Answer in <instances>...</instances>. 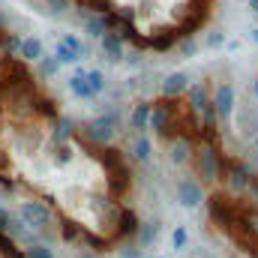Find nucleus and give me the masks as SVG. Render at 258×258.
<instances>
[{
    "label": "nucleus",
    "mask_w": 258,
    "mask_h": 258,
    "mask_svg": "<svg viewBox=\"0 0 258 258\" xmlns=\"http://www.w3.org/2000/svg\"><path fill=\"white\" fill-rule=\"evenodd\" d=\"M201 258H213V255H201Z\"/></svg>",
    "instance_id": "obj_21"
},
{
    "label": "nucleus",
    "mask_w": 258,
    "mask_h": 258,
    "mask_svg": "<svg viewBox=\"0 0 258 258\" xmlns=\"http://www.w3.org/2000/svg\"><path fill=\"white\" fill-rule=\"evenodd\" d=\"M147 111H150V102H135V108L129 114V129L144 132L147 129Z\"/></svg>",
    "instance_id": "obj_9"
},
{
    "label": "nucleus",
    "mask_w": 258,
    "mask_h": 258,
    "mask_svg": "<svg viewBox=\"0 0 258 258\" xmlns=\"http://www.w3.org/2000/svg\"><path fill=\"white\" fill-rule=\"evenodd\" d=\"M87 81H90V87H93V93H96V96L105 90V72L93 69V72H87Z\"/></svg>",
    "instance_id": "obj_12"
},
{
    "label": "nucleus",
    "mask_w": 258,
    "mask_h": 258,
    "mask_svg": "<svg viewBox=\"0 0 258 258\" xmlns=\"http://www.w3.org/2000/svg\"><path fill=\"white\" fill-rule=\"evenodd\" d=\"M99 48H102V54H105L108 60H123V39H120L117 33L105 30V33L99 36Z\"/></svg>",
    "instance_id": "obj_5"
},
{
    "label": "nucleus",
    "mask_w": 258,
    "mask_h": 258,
    "mask_svg": "<svg viewBox=\"0 0 258 258\" xmlns=\"http://www.w3.org/2000/svg\"><path fill=\"white\" fill-rule=\"evenodd\" d=\"M159 240V225L156 222H138V231H135V246L147 249V246H156Z\"/></svg>",
    "instance_id": "obj_7"
},
{
    "label": "nucleus",
    "mask_w": 258,
    "mask_h": 258,
    "mask_svg": "<svg viewBox=\"0 0 258 258\" xmlns=\"http://www.w3.org/2000/svg\"><path fill=\"white\" fill-rule=\"evenodd\" d=\"M24 258H54V249L48 243H33L24 249Z\"/></svg>",
    "instance_id": "obj_10"
},
{
    "label": "nucleus",
    "mask_w": 258,
    "mask_h": 258,
    "mask_svg": "<svg viewBox=\"0 0 258 258\" xmlns=\"http://www.w3.org/2000/svg\"><path fill=\"white\" fill-rule=\"evenodd\" d=\"M75 258H99V255H96V249H81Z\"/></svg>",
    "instance_id": "obj_17"
},
{
    "label": "nucleus",
    "mask_w": 258,
    "mask_h": 258,
    "mask_svg": "<svg viewBox=\"0 0 258 258\" xmlns=\"http://www.w3.org/2000/svg\"><path fill=\"white\" fill-rule=\"evenodd\" d=\"M42 54H45V48H42V42H39L36 36H27V39H21V42H18V57H21V60L36 63Z\"/></svg>",
    "instance_id": "obj_6"
},
{
    "label": "nucleus",
    "mask_w": 258,
    "mask_h": 258,
    "mask_svg": "<svg viewBox=\"0 0 258 258\" xmlns=\"http://www.w3.org/2000/svg\"><path fill=\"white\" fill-rule=\"evenodd\" d=\"M186 87H189V78H186L183 72H171V75H165V81H162V96H165V99H180V96L186 93Z\"/></svg>",
    "instance_id": "obj_4"
},
{
    "label": "nucleus",
    "mask_w": 258,
    "mask_h": 258,
    "mask_svg": "<svg viewBox=\"0 0 258 258\" xmlns=\"http://www.w3.org/2000/svg\"><path fill=\"white\" fill-rule=\"evenodd\" d=\"M9 216H12V210H9V207H0V234H3L6 225H9Z\"/></svg>",
    "instance_id": "obj_16"
},
{
    "label": "nucleus",
    "mask_w": 258,
    "mask_h": 258,
    "mask_svg": "<svg viewBox=\"0 0 258 258\" xmlns=\"http://www.w3.org/2000/svg\"><path fill=\"white\" fill-rule=\"evenodd\" d=\"M210 102H213V114L219 123H228V117L234 114V87L228 81L216 84V90H210Z\"/></svg>",
    "instance_id": "obj_2"
},
{
    "label": "nucleus",
    "mask_w": 258,
    "mask_h": 258,
    "mask_svg": "<svg viewBox=\"0 0 258 258\" xmlns=\"http://www.w3.org/2000/svg\"><path fill=\"white\" fill-rule=\"evenodd\" d=\"M120 258H144V249L141 246H126V249H120Z\"/></svg>",
    "instance_id": "obj_15"
},
{
    "label": "nucleus",
    "mask_w": 258,
    "mask_h": 258,
    "mask_svg": "<svg viewBox=\"0 0 258 258\" xmlns=\"http://www.w3.org/2000/svg\"><path fill=\"white\" fill-rule=\"evenodd\" d=\"M252 36H255V42H258V30H252Z\"/></svg>",
    "instance_id": "obj_20"
},
{
    "label": "nucleus",
    "mask_w": 258,
    "mask_h": 258,
    "mask_svg": "<svg viewBox=\"0 0 258 258\" xmlns=\"http://www.w3.org/2000/svg\"><path fill=\"white\" fill-rule=\"evenodd\" d=\"M69 90H72L78 99H93V96H96L93 87H90V81H87V72H84V69H75V75L69 78Z\"/></svg>",
    "instance_id": "obj_8"
},
{
    "label": "nucleus",
    "mask_w": 258,
    "mask_h": 258,
    "mask_svg": "<svg viewBox=\"0 0 258 258\" xmlns=\"http://www.w3.org/2000/svg\"><path fill=\"white\" fill-rule=\"evenodd\" d=\"M249 9H252V12H258V0H249Z\"/></svg>",
    "instance_id": "obj_18"
},
{
    "label": "nucleus",
    "mask_w": 258,
    "mask_h": 258,
    "mask_svg": "<svg viewBox=\"0 0 258 258\" xmlns=\"http://www.w3.org/2000/svg\"><path fill=\"white\" fill-rule=\"evenodd\" d=\"M18 216H21V222L30 228V231H36L42 240H48V237H54V231H51V225H54V210L45 204V201H24L21 207H18Z\"/></svg>",
    "instance_id": "obj_1"
},
{
    "label": "nucleus",
    "mask_w": 258,
    "mask_h": 258,
    "mask_svg": "<svg viewBox=\"0 0 258 258\" xmlns=\"http://www.w3.org/2000/svg\"><path fill=\"white\" fill-rule=\"evenodd\" d=\"M255 99H258V78H255Z\"/></svg>",
    "instance_id": "obj_19"
},
{
    "label": "nucleus",
    "mask_w": 258,
    "mask_h": 258,
    "mask_svg": "<svg viewBox=\"0 0 258 258\" xmlns=\"http://www.w3.org/2000/svg\"><path fill=\"white\" fill-rule=\"evenodd\" d=\"M186 240H189L186 228H183V225H177V228H174V234H171V246H174V249H183V246H186Z\"/></svg>",
    "instance_id": "obj_14"
},
{
    "label": "nucleus",
    "mask_w": 258,
    "mask_h": 258,
    "mask_svg": "<svg viewBox=\"0 0 258 258\" xmlns=\"http://www.w3.org/2000/svg\"><path fill=\"white\" fill-rule=\"evenodd\" d=\"M174 189H177V201H180L183 207H198V204L204 201V186H201L195 177H180Z\"/></svg>",
    "instance_id": "obj_3"
},
{
    "label": "nucleus",
    "mask_w": 258,
    "mask_h": 258,
    "mask_svg": "<svg viewBox=\"0 0 258 258\" xmlns=\"http://www.w3.org/2000/svg\"><path fill=\"white\" fill-rule=\"evenodd\" d=\"M36 63H39V72H42V75H54V72L60 69V63H57L54 57H48V54H42Z\"/></svg>",
    "instance_id": "obj_13"
},
{
    "label": "nucleus",
    "mask_w": 258,
    "mask_h": 258,
    "mask_svg": "<svg viewBox=\"0 0 258 258\" xmlns=\"http://www.w3.org/2000/svg\"><path fill=\"white\" fill-rule=\"evenodd\" d=\"M54 60H57V63H78V54H75L69 45L57 42V48H54Z\"/></svg>",
    "instance_id": "obj_11"
}]
</instances>
